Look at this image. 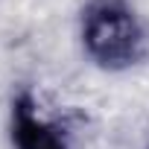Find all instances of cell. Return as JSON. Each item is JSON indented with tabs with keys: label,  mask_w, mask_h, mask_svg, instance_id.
Masks as SVG:
<instances>
[{
	"label": "cell",
	"mask_w": 149,
	"mask_h": 149,
	"mask_svg": "<svg viewBox=\"0 0 149 149\" xmlns=\"http://www.w3.org/2000/svg\"><path fill=\"white\" fill-rule=\"evenodd\" d=\"M82 38H85L88 56L108 70L129 67L143 53L140 24L120 0H97L88 6Z\"/></svg>",
	"instance_id": "1"
},
{
	"label": "cell",
	"mask_w": 149,
	"mask_h": 149,
	"mask_svg": "<svg viewBox=\"0 0 149 149\" xmlns=\"http://www.w3.org/2000/svg\"><path fill=\"white\" fill-rule=\"evenodd\" d=\"M12 140L18 149H67L61 129L38 114L29 94H21L12 102Z\"/></svg>",
	"instance_id": "2"
}]
</instances>
